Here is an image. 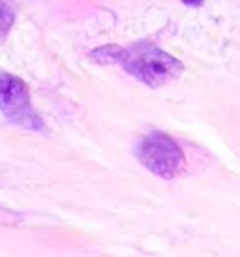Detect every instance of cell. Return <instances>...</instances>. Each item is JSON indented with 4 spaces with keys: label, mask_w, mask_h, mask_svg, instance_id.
Returning a JSON list of instances; mask_svg holds the SVG:
<instances>
[{
    "label": "cell",
    "mask_w": 240,
    "mask_h": 257,
    "mask_svg": "<svg viewBox=\"0 0 240 257\" xmlns=\"http://www.w3.org/2000/svg\"><path fill=\"white\" fill-rule=\"evenodd\" d=\"M90 58L99 64H120L130 75L152 88L175 81L184 72V64L178 58L149 42L135 43L132 47L105 45L92 51Z\"/></svg>",
    "instance_id": "6da1fadb"
},
{
    "label": "cell",
    "mask_w": 240,
    "mask_h": 257,
    "mask_svg": "<svg viewBox=\"0 0 240 257\" xmlns=\"http://www.w3.org/2000/svg\"><path fill=\"white\" fill-rule=\"evenodd\" d=\"M135 156L150 173L167 180L177 179L186 169V158L182 149L167 134L152 132L143 137L135 147Z\"/></svg>",
    "instance_id": "7a4b0ae2"
},
{
    "label": "cell",
    "mask_w": 240,
    "mask_h": 257,
    "mask_svg": "<svg viewBox=\"0 0 240 257\" xmlns=\"http://www.w3.org/2000/svg\"><path fill=\"white\" fill-rule=\"evenodd\" d=\"M0 109L19 126L30 130L43 128L42 118L32 111L27 83L8 72H0Z\"/></svg>",
    "instance_id": "3957f363"
},
{
    "label": "cell",
    "mask_w": 240,
    "mask_h": 257,
    "mask_svg": "<svg viewBox=\"0 0 240 257\" xmlns=\"http://www.w3.org/2000/svg\"><path fill=\"white\" fill-rule=\"evenodd\" d=\"M14 10L8 6L4 0H0V36L8 34V30L14 25Z\"/></svg>",
    "instance_id": "277c9868"
},
{
    "label": "cell",
    "mask_w": 240,
    "mask_h": 257,
    "mask_svg": "<svg viewBox=\"0 0 240 257\" xmlns=\"http://www.w3.org/2000/svg\"><path fill=\"white\" fill-rule=\"evenodd\" d=\"M184 4H188V6H193V8H199L203 6V0H182Z\"/></svg>",
    "instance_id": "5b68a950"
}]
</instances>
